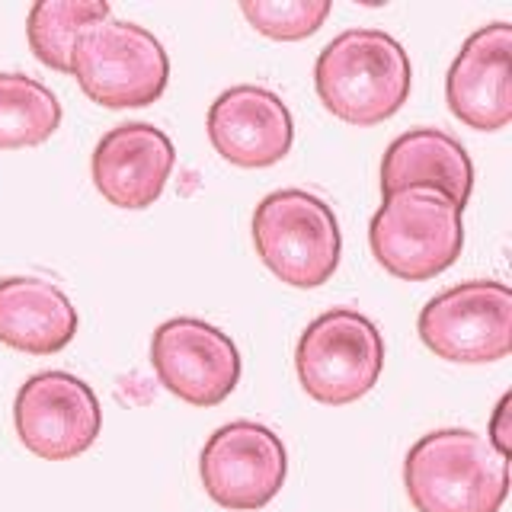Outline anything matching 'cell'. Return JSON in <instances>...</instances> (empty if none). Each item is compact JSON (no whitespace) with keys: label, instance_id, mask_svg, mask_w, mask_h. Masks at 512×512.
Segmentation results:
<instances>
[{"label":"cell","instance_id":"cell-8","mask_svg":"<svg viewBox=\"0 0 512 512\" xmlns=\"http://www.w3.org/2000/svg\"><path fill=\"white\" fill-rule=\"evenodd\" d=\"M288 452L269 426L237 420L215 429L199 455V477L212 500L234 512L263 509L279 496Z\"/></svg>","mask_w":512,"mask_h":512},{"label":"cell","instance_id":"cell-1","mask_svg":"<svg viewBox=\"0 0 512 512\" xmlns=\"http://www.w3.org/2000/svg\"><path fill=\"white\" fill-rule=\"evenodd\" d=\"M314 87L336 119L368 128L404 109L413 87V64L404 45L388 32L349 29L317 55Z\"/></svg>","mask_w":512,"mask_h":512},{"label":"cell","instance_id":"cell-10","mask_svg":"<svg viewBox=\"0 0 512 512\" xmlns=\"http://www.w3.org/2000/svg\"><path fill=\"white\" fill-rule=\"evenodd\" d=\"M151 365L164 388L189 407H218L240 381V352L224 330L199 317H173L154 330Z\"/></svg>","mask_w":512,"mask_h":512},{"label":"cell","instance_id":"cell-14","mask_svg":"<svg viewBox=\"0 0 512 512\" xmlns=\"http://www.w3.org/2000/svg\"><path fill=\"white\" fill-rule=\"evenodd\" d=\"M77 324V308L55 282L32 276L0 279V343L4 346L29 356H52L74 340Z\"/></svg>","mask_w":512,"mask_h":512},{"label":"cell","instance_id":"cell-11","mask_svg":"<svg viewBox=\"0 0 512 512\" xmlns=\"http://www.w3.org/2000/svg\"><path fill=\"white\" fill-rule=\"evenodd\" d=\"M452 116L474 132H500L512 119V26L490 23L461 45L445 77Z\"/></svg>","mask_w":512,"mask_h":512},{"label":"cell","instance_id":"cell-18","mask_svg":"<svg viewBox=\"0 0 512 512\" xmlns=\"http://www.w3.org/2000/svg\"><path fill=\"white\" fill-rule=\"evenodd\" d=\"M240 13L266 39L301 42L324 26L330 16V4L327 0H244Z\"/></svg>","mask_w":512,"mask_h":512},{"label":"cell","instance_id":"cell-16","mask_svg":"<svg viewBox=\"0 0 512 512\" xmlns=\"http://www.w3.org/2000/svg\"><path fill=\"white\" fill-rule=\"evenodd\" d=\"M109 4H90V0H39L29 10L26 39L32 55L45 68L71 74L74 45L96 23L109 20Z\"/></svg>","mask_w":512,"mask_h":512},{"label":"cell","instance_id":"cell-7","mask_svg":"<svg viewBox=\"0 0 512 512\" xmlns=\"http://www.w3.org/2000/svg\"><path fill=\"white\" fill-rule=\"evenodd\" d=\"M420 340L445 362L487 365L512 349V292L506 282L474 279L436 295L416 320Z\"/></svg>","mask_w":512,"mask_h":512},{"label":"cell","instance_id":"cell-19","mask_svg":"<svg viewBox=\"0 0 512 512\" xmlns=\"http://www.w3.org/2000/svg\"><path fill=\"white\" fill-rule=\"evenodd\" d=\"M512 391H506L500 397V404L493 410V420H490V436L487 442L500 452L503 458H512Z\"/></svg>","mask_w":512,"mask_h":512},{"label":"cell","instance_id":"cell-12","mask_svg":"<svg viewBox=\"0 0 512 512\" xmlns=\"http://www.w3.org/2000/svg\"><path fill=\"white\" fill-rule=\"evenodd\" d=\"M212 148L234 167L260 170L285 160L295 141L292 112L266 87L240 84L224 90L208 109Z\"/></svg>","mask_w":512,"mask_h":512},{"label":"cell","instance_id":"cell-17","mask_svg":"<svg viewBox=\"0 0 512 512\" xmlns=\"http://www.w3.org/2000/svg\"><path fill=\"white\" fill-rule=\"evenodd\" d=\"M61 125V103L42 80L0 74V148H36Z\"/></svg>","mask_w":512,"mask_h":512},{"label":"cell","instance_id":"cell-15","mask_svg":"<svg viewBox=\"0 0 512 512\" xmlns=\"http://www.w3.org/2000/svg\"><path fill=\"white\" fill-rule=\"evenodd\" d=\"M410 186L439 189L461 208L468 205L474 189V164L464 144L439 128H413V132L394 138L381 160V196Z\"/></svg>","mask_w":512,"mask_h":512},{"label":"cell","instance_id":"cell-5","mask_svg":"<svg viewBox=\"0 0 512 512\" xmlns=\"http://www.w3.org/2000/svg\"><path fill=\"white\" fill-rule=\"evenodd\" d=\"M71 74L93 103L106 109H141L164 96L170 58L154 32L109 16L77 39Z\"/></svg>","mask_w":512,"mask_h":512},{"label":"cell","instance_id":"cell-2","mask_svg":"<svg viewBox=\"0 0 512 512\" xmlns=\"http://www.w3.org/2000/svg\"><path fill=\"white\" fill-rule=\"evenodd\" d=\"M416 512H500L509 493V458L471 429H436L404 461Z\"/></svg>","mask_w":512,"mask_h":512},{"label":"cell","instance_id":"cell-9","mask_svg":"<svg viewBox=\"0 0 512 512\" xmlns=\"http://www.w3.org/2000/svg\"><path fill=\"white\" fill-rule=\"evenodd\" d=\"M16 436L42 461L84 455L103 429V410L93 388L71 372L32 375L13 404Z\"/></svg>","mask_w":512,"mask_h":512},{"label":"cell","instance_id":"cell-13","mask_svg":"<svg viewBox=\"0 0 512 512\" xmlns=\"http://www.w3.org/2000/svg\"><path fill=\"white\" fill-rule=\"evenodd\" d=\"M176 151L167 132L148 122H125L106 132L93 148V186L116 208H148L160 199Z\"/></svg>","mask_w":512,"mask_h":512},{"label":"cell","instance_id":"cell-4","mask_svg":"<svg viewBox=\"0 0 512 512\" xmlns=\"http://www.w3.org/2000/svg\"><path fill=\"white\" fill-rule=\"evenodd\" d=\"M256 256L292 288H317L340 266L343 234L333 208L304 189H279L253 212Z\"/></svg>","mask_w":512,"mask_h":512},{"label":"cell","instance_id":"cell-3","mask_svg":"<svg viewBox=\"0 0 512 512\" xmlns=\"http://www.w3.org/2000/svg\"><path fill=\"white\" fill-rule=\"evenodd\" d=\"M464 208L439 189L410 186L384 196L368 224V244L384 272L426 282L452 266L464 247Z\"/></svg>","mask_w":512,"mask_h":512},{"label":"cell","instance_id":"cell-6","mask_svg":"<svg viewBox=\"0 0 512 512\" xmlns=\"http://www.w3.org/2000/svg\"><path fill=\"white\" fill-rule=\"evenodd\" d=\"M295 368L301 388L317 404H356L381 378L384 340L365 314L352 308H333L301 333Z\"/></svg>","mask_w":512,"mask_h":512}]
</instances>
